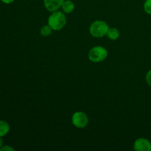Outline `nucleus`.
Masks as SVG:
<instances>
[{
  "instance_id": "f257e3e1",
  "label": "nucleus",
  "mask_w": 151,
  "mask_h": 151,
  "mask_svg": "<svg viewBox=\"0 0 151 151\" xmlns=\"http://www.w3.org/2000/svg\"><path fill=\"white\" fill-rule=\"evenodd\" d=\"M66 24V18L64 13L61 11L52 12L48 19V24L52 30H60Z\"/></svg>"
},
{
  "instance_id": "f03ea898",
  "label": "nucleus",
  "mask_w": 151,
  "mask_h": 151,
  "mask_svg": "<svg viewBox=\"0 0 151 151\" xmlns=\"http://www.w3.org/2000/svg\"><path fill=\"white\" fill-rule=\"evenodd\" d=\"M109 27L106 22L102 20H97L91 23L89 27V32L93 37L102 38L107 35Z\"/></svg>"
},
{
  "instance_id": "7ed1b4c3",
  "label": "nucleus",
  "mask_w": 151,
  "mask_h": 151,
  "mask_svg": "<svg viewBox=\"0 0 151 151\" xmlns=\"http://www.w3.org/2000/svg\"><path fill=\"white\" fill-rule=\"evenodd\" d=\"M88 59L94 63H100L106 60L108 57V51L101 46H96L88 52Z\"/></svg>"
},
{
  "instance_id": "20e7f679",
  "label": "nucleus",
  "mask_w": 151,
  "mask_h": 151,
  "mask_svg": "<svg viewBox=\"0 0 151 151\" xmlns=\"http://www.w3.org/2000/svg\"><path fill=\"white\" fill-rule=\"evenodd\" d=\"M72 122L78 128H84L88 123V118L86 114L82 111H77L73 114Z\"/></svg>"
},
{
  "instance_id": "39448f33",
  "label": "nucleus",
  "mask_w": 151,
  "mask_h": 151,
  "mask_svg": "<svg viewBox=\"0 0 151 151\" xmlns=\"http://www.w3.org/2000/svg\"><path fill=\"white\" fill-rule=\"evenodd\" d=\"M134 149L137 151H151V142L145 138H139L134 142Z\"/></svg>"
},
{
  "instance_id": "423d86ee",
  "label": "nucleus",
  "mask_w": 151,
  "mask_h": 151,
  "mask_svg": "<svg viewBox=\"0 0 151 151\" xmlns=\"http://www.w3.org/2000/svg\"><path fill=\"white\" fill-rule=\"evenodd\" d=\"M64 0H44V7L48 11L55 12L57 11L60 7H61L62 4Z\"/></svg>"
},
{
  "instance_id": "0eeeda50",
  "label": "nucleus",
  "mask_w": 151,
  "mask_h": 151,
  "mask_svg": "<svg viewBox=\"0 0 151 151\" xmlns=\"http://www.w3.org/2000/svg\"><path fill=\"white\" fill-rule=\"evenodd\" d=\"M75 3L72 1H71V0H66V1H64L61 6L62 10L65 13H70L73 12V10H75Z\"/></svg>"
},
{
  "instance_id": "6e6552de",
  "label": "nucleus",
  "mask_w": 151,
  "mask_h": 151,
  "mask_svg": "<svg viewBox=\"0 0 151 151\" xmlns=\"http://www.w3.org/2000/svg\"><path fill=\"white\" fill-rule=\"evenodd\" d=\"M108 38L110 40H112V41H116L119 38V35H120V32H119V29H117L115 27L109 28V30H108L107 35Z\"/></svg>"
},
{
  "instance_id": "1a4fd4ad",
  "label": "nucleus",
  "mask_w": 151,
  "mask_h": 151,
  "mask_svg": "<svg viewBox=\"0 0 151 151\" xmlns=\"http://www.w3.org/2000/svg\"><path fill=\"white\" fill-rule=\"evenodd\" d=\"M10 129L8 122L4 120H0V137H3L7 135Z\"/></svg>"
},
{
  "instance_id": "9d476101",
  "label": "nucleus",
  "mask_w": 151,
  "mask_h": 151,
  "mask_svg": "<svg viewBox=\"0 0 151 151\" xmlns=\"http://www.w3.org/2000/svg\"><path fill=\"white\" fill-rule=\"evenodd\" d=\"M52 29L50 27V25H44V26L41 28L40 33H41V35H43V36H49V35H50L52 34Z\"/></svg>"
},
{
  "instance_id": "9b49d317",
  "label": "nucleus",
  "mask_w": 151,
  "mask_h": 151,
  "mask_svg": "<svg viewBox=\"0 0 151 151\" xmlns=\"http://www.w3.org/2000/svg\"><path fill=\"white\" fill-rule=\"evenodd\" d=\"M144 10L146 13L151 15V0H146L145 1Z\"/></svg>"
},
{
  "instance_id": "f8f14e48",
  "label": "nucleus",
  "mask_w": 151,
  "mask_h": 151,
  "mask_svg": "<svg viewBox=\"0 0 151 151\" xmlns=\"http://www.w3.org/2000/svg\"><path fill=\"white\" fill-rule=\"evenodd\" d=\"M145 80L149 86L151 87V70L148 71L145 75Z\"/></svg>"
},
{
  "instance_id": "ddd939ff",
  "label": "nucleus",
  "mask_w": 151,
  "mask_h": 151,
  "mask_svg": "<svg viewBox=\"0 0 151 151\" xmlns=\"http://www.w3.org/2000/svg\"><path fill=\"white\" fill-rule=\"evenodd\" d=\"M15 149L9 145H4L0 148V151H14Z\"/></svg>"
},
{
  "instance_id": "4468645a",
  "label": "nucleus",
  "mask_w": 151,
  "mask_h": 151,
  "mask_svg": "<svg viewBox=\"0 0 151 151\" xmlns=\"http://www.w3.org/2000/svg\"><path fill=\"white\" fill-rule=\"evenodd\" d=\"M0 1H1L2 3H4V4H11V3H13L15 0H0Z\"/></svg>"
},
{
  "instance_id": "2eb2a0df",
  "label": "nucleus",
  "mask_w": 151,
  "mask_h": 151,
  "mask_svg": "<svg viewBox=\"0 0 151 151\" xmlns=\"http://www.w3.org/2000/svg\"><path fill=\"white\" fill-rule=\"evenodd\" d=\"M3 146V140H2V137H0V148Z\"/></svg>"
},
{
  "instance_id": "dca6fc26",
  "label": "nucleus",
  "mask_w": 151,
  "mask_h": 151,
  "mask_svg": "<svg viewBox=\"0 0 151 151\" xmlns=\"http://www.w3.org/2000/svg\"><path fill=\"white\" fill-rule=\"evenodd\" d=\"M150 40H151V35H150Z\"/></svg>"
}]
</instances>
